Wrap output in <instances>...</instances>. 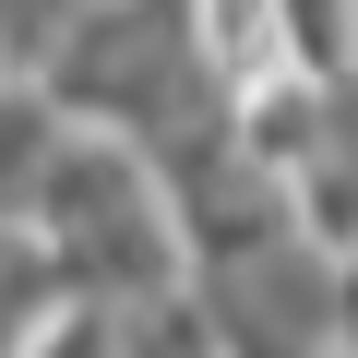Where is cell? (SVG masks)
I'll return each mask as SVG.
<instances>
[{"label": "cell", "instance_id": "cell-1", "mask_svg": "<svg viewBox=\"0 0 358 358\" xmlns=\"http://www.w3.org/2000/svg\"><path fill=\"white\" fill-rule=\"evenodd\" d=\"M36 239H48L60 287L96 299V310H143L167 287H192V227H179L167 167L108 120H72L48 192H36Z\"/></svg>", "mask_w": 358, "mask_h": 358}, {"label": "cell", "instance_id": "cell-2", "mask_svg": "<svg viewBox=\"0 0 358 358\" xmlns=\"http://www.w3.org/2000/svg\"><path fill=\"white\" fill-rule=\"evenodd\" d=\"M192 299L215 310L227 358H334L346 346V251L310 227H275V239L203 263Z\"/></svg>", "mask_w": 358, "mask_h": 358}, {"label": "cell", "instance_id": "cell-3", "mask_svg": "<svg viewBox=\"0 0 358 358\" xmlns=\"http://www.w3.org/2000/svg\"><path fill=\"white\" fill-rule=\"evenodd\" d=\"M275 167H287V192H299V227L334 239V251H358V72H334L310 96V120L287 131Z\"/></svg>", "mask_w": 358, "mask_h": 358}, {"label": "cell", "instance_id": "cell-4", "mask_svg": "<svg viewBox=\"0 0 358 358\" xmlns=\"http://www.w3.org/2000/svg\"><path fill=\"white\" fill-rule=\"evenodd\" d=\"M60 143H72V108H60L36 72H0V215L36 227V192H48Z\"/></svg>", "mask_w": 358, "mask_h": 358}, {"label": "cell", "instance_id": "cell-5", "mask_svg": "<svg viewBox=\"0 0 358 358\" xmlns=\"http://www.w3.org/2000/svg\"><path fill=\"white\" fill-rule=\"evenodd\" d=\"M72 287H60V263H48V239L24 227V215H0V358H13L48 310H60Z\"/></svg>", "mask_w": 358, "mask_h": 358}, {"label": "cell", "instance_id": "cell-6", "mask_svg": "<svg viewBox=\"0 0 358 358\" xmlns=\"http://www.w3.org/2000/svg\"><path fill=\"white\" fill-rule=\"evenodd\" d=\"M120 358H227V334H215V310L192 287H167V299L120 310Z\"/></svg>", "mask_w": 358, "mask_h": 358}, {"label": "cell", "instance_id": "cell-7", "mask_svg": "<svg viewBox=\"0 0 358 358\" xmlns=\"http://www.w3.org/2000/svg\"><path fill=\"white\" fill-rule=\"evenodd\" d=\"M13 358H120V310H96V299H60Z\"/></svg>", "mask_w": 358, "mask_h": 358}, {"label": "cell", "instance_id": "cell-8", "mask_svg": "<svg viewBox=\"0 0 358 358\" xmlns=\"http://www.w3.org/2000/svg\"><path fill=\"white\" fill-rule=\"evenodd\" d=\"M84 0H0V48H13V72H48V48L72 36Z\"/></svg>", "mask_w": 358, "mask_h": 358}, {"label": "cell", "instance_id": "cell-9", "mask_svg": "<svg viewBox=\"0 0 358 358\" xmlns=\"http://www.w3.org/2000/svg\"><path fill=\"white\" fill-rule=\"evenodd\" d=\"M346 358H358V251H346Z\"/></svg>", "mask_w": 358, "mask_h": 358}, {"label": "cell", "instance_id": "cell-10", "mask_svg": "<svg viewBox=\"0 0 358 358\" xmlns=\"http://www.w3.org/2000/svg\"><path fill=\"white\" fill-rule=\"evenodd\" d=\"M346 72H358V0H346Z\"/></svg>", "mask_w": 358, "mask_h": 358}, {"label": "cell", "instance_id": "cell-11", "mask_svg": "<svg viewBox=\"0 0 358 358\" xmlns=\"http://www.w3.org/2000/svg\"><path fill=\"white\" fill-rule=\"evenodd\" d=\"M0 72H13V48H0Z\"/></svg>", "mask_w": 358, "mask_h": 358}, {"label": "cell", "instance_id": "cell-12", "mask_svg": "<svg viewBox=\"0 0 358 358\" xmlns=\"http://www.w3.org/2000/svg\"><path fill=\"white\" fill-rule=\"evenodd\" d=\"M334 358H346V346H334Z\"/></svg>", "mask_w": 358, "mask_h": 358}]
</instances>
